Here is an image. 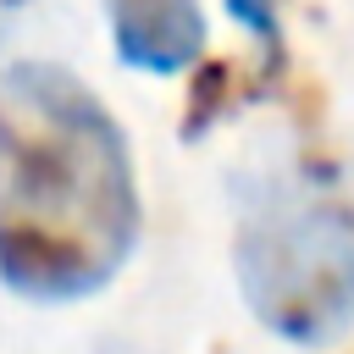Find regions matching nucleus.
Returning a JSON list of instances; mask_svg holds the SVG:
<instances>
[{"label": "nucleus", "mask_w": 354, "mask_h": 354, "mask_svg": "<svg viewBox=\"0 0 354 354\" xmlns=\"http://www.w3.org/2000/svg\"><path fill=\"white\" fill-rule=\"evenodd\" d=\"M28 11V0H0V44L11 39V28H17V17Z\"/></svg>", "instance_id": "423d86ee"}, {"label": "nucleus", "mask_w": 354, "mask_h": 354, "mask_svg": "<svg viewBox=\"0 0 354 354\" xmlns=\"http://www.w3.org/2000/svg\"><path fill=\"white\" fill-rule=\"evenodd\" d=\"M232 111V66L221 61V66H205L199 72V83H194V94H188V122H183V133L188 138H199L216 116H227Z\"/></svg>", "instance_id": "20e7f679"}, {"label": "nucleus", "mask_w": 354, "mask_h": 354, "mask_svg": "<svg viewBox=\"0 0 354 354\" xmlns=\"http://www.w3.org/2000/svg\"><path fill=\"white\" fill-rule=\"evenodd\" d=\"M116 55L138 72L177 77L205 55V11L199 0H105Z\"/></svg>", "instance_id": "7ed1b4c3"}, {"label": "nucleus", "mask_w": 354, "mask_h": 354, "mask_svg": "<svg viewBox=\"0 0 354 354\" xmlns=\"http://www.w3.org/2000/svg\"><path fill=\"white\" fill-rule=\"evenodd\" d=\"M232 271L266 332L299 348L332 343L354 321V205L332 194L260 199L238 227Z\"/></svg>", "instance_id": "f03ea898"}, {"label": "nucleus", "mask_w": 354, "mask_h": 354, "mask_svg": "<svg viewBox=\"0 0 354 354\" xmlns=\"http://www.w3.org/2000/svg\"><path fill=\"white\" fill-rule=\"evenodd\" d=\"M94 354H149V348H144V343H127V337H105Z\"/></svg>", "instance_id": "0eeeda50"}, {"label": "nucleus", "mask_w": 354, "mask_h": 354, "mask_svg": "<svg viewBox=\"0 0 354 354\" xmlns=\"http://www.w3.org/2000/svg\"><path fill=\"white\" fill-rule=\"evenodd\" d=\"M138 243L133 149L100 94L55 61L0 72V282L66 304L100 293Z\"/></svg>", "instance_id": "f257e3e1"}, {"label": "nucleus", "mask_w": 354, "mask_h": 354, "mask_svg": "<svg viewBox=\"0 0 354 354\" xmlns=\"http://www.w3.org/2000/svg\"><path fill=\"white\" fill-rule=\"evenodd\" d=\"M282 6L288 0H227L232 22L254 33V44H260V55H266L271 72L282 66Z\"/></svg>", "instance_id": "39448f33"}]
</instances>
